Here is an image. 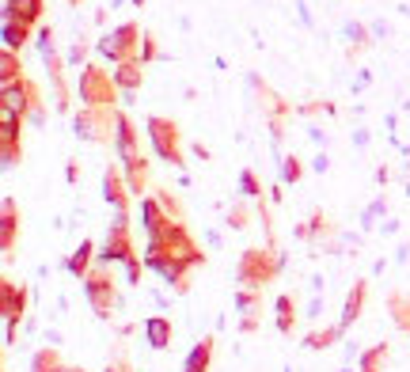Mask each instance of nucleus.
<instances>
[{
    "label": "nucleus",
    "mask_w": 410,
    "mask_h": 372,
    "mask_svg": "<svg viewBox=\"0 0 410 372\" xmlns=\"http://www.w3.org/2000/svg\"><path fill=\"white\" fill-rule=\"evenodd\" d=\"M39 58L46 65V77H50V88H53V110L58 114H69L72 110V91H69V80H65V69H69V61H65V53L58 50V42H53V27L42 23L39 27Z\"/></svg>",
    "instance_id": "1"
},
{
    "label": "nucleus",
    "mask_w": 410,
    "mask_h": 372,
    "mask_svg": "<svg viewBox=\"0 0 410 372\" xmlns=\"http://www.w3.org/2000/svg\"><path fill=\"white\" fill-rule=\"evenodd\" d=\"M77 95H80L84 107H95V110H118V103H126L118 84H114V72H107L99 61H88L80 69Z\"/></svg>",
    "instance_id": "2"
},
{
    "label": "nucleus",
    "mask_w": 410,
    "mask_h": 372,
    "mask_svg": "<svg viewBox=\"0 0 410 372\" xmlns=\"http://www.w3.org/2000/svg\"><path fill=\"white\" fill-rule=\"evenodd\" d=\"M282 270H285V258L274 247H247L236 263V281L251 293H263V285H270Z\"/></svg>",
    "instance_id": "3"
},
{
    "label": "nucleus",
    "mask_w": 410,
    "mask_h": 372,
    "mask_svg": "<svg viewBox=\"0 0 410 372\" xmlns=\"http://www.w3.org/2000/svg\"><path fill=\"white\" fill-rule=\"evenodd\" d=\"M247 95L255 99L258 110H263V118H266V126H270V137H274V145H277V141H282V133H285L289 114H296V107L285 103V99L277 95V91L270 88L258 72H247Z\"/></svg>",
    "instance_id": "4"
},
{
    "label": "nucleus",
    "mask_w": 410,
    "mask_h": 372,
    "mask_svg": "<svg viewBox=\"0 0 410 372\" xmlns=\"http://www.w3.org/2000/svg\"><path fill=\"white\" fill-rule=\"evenodd\" d=\"M141 46H145V31H141V27H137V23H118V27H110V31L99 34L95 53H99V58H107L110 65H122V61L141 58Z\"/></svg>",
    "instance_id": "5"
},
{
    "label": "nucleus",
    "mask_w": 410,
    "mask_h": 372,
    "mask_svg": "<svg viewBox=\"0 0 410 372\" xmlns=\"http://www.w3.org/2000/svg\"><path fill=\"white\" fill-rule=\"evenodd\" d=\"M145 129H148V141H152V152L160 156L164 164L186 167L179 122H171V118H164V114H148V118H145Z\"/></svg>",
    "instance_id": "6"
},
{
    "label": "nucleus",
    "mask_w": 410,
    "mask_h": 372,
    "mask_svg": "<svg viewBox=\"0 0 410 372\" xmlns=\"http://www.w3.org/2000/svg\"><path fill=\"white\" fill-rule=\"evenodd\" d=\"M114 129H118V110L80 107L72 114V133L88 145H114Z\"/></svg>",
    "instance_id": "7"
},
{
    "label": "nucleus",
    "mask_w": 410,
    "mask_h": 372,
    "mask_svg": "<svg viewBox=\"0 0 410 372\" xmlns=\"http://www.w3.org/2000/svg\"><path fill=\"white\" fill-rule=\"evenodd\" d=\"M84 296H88L91 312H95L99 319H110V312L118 308V289H114V277H110L107 266H95L84 277Z\"/></svg>",
    "instance_id": "8"
},
{
    "label": "nucleus",
    "mask_w": 410,
    "mask_h": 372,
    "mask_svg": "<svg viewBox=\"0 0 410 372\" xmlns=\"http://www.w3.org/2000/svg\"><path fill=\"white\" fill-rule=\"evenodd\" d=\"M129 258H137L133 236H129V213H114V225L107 228V239H102L99 263L110 266V263H129Z\"/></svg>",
    "instance_id": "9"
},
{
    "label": "nucleus",
    "mask_w": 410,
    "mask_h": 372,
    "mask_svg": "<svg viewBox=\"0 0 410 372\" xmlns=\"http://www.w3.org/2000/svg\"><path fill=\"white\" fill-rule=\"evenodd\" d=\"M0 107H12L15 114L31 118L39 107H46L42 103V88L31 77H23L20 84H4V88H0Z\"/></svg>",
    "instance_id": "10"
},
{
    "label": "nucleus",
    "mask_w": 410,
    "mask_h": 372,
    "mask_svg": "<svg viewBox=\"0 0 410 372\" xmlns=\"http://www.w3.org/2000/svg\"><path fill=\"white\" fill-rule=\"evenodd\" d=\"M0 315H4V323H8V346H12L15 327H20V319L27 315V285L12 281V277L0 281Z\"/></svg>",
    "instance_id": "11"
},
{
    "label": "nucleus",
    "mask_w": 410,
    "mask_h": 372,
    "mask_svg": "<svg viewBox=\"0 0 410 372\" xmlns=\"http://www.w3.org/2000/svg\"><path fill=\"white\" fill-rule=\"evenodd\" d=\"M129 198H133V190L126 182L122 164H107L102 167V201L114 213H129Z\"/></svg>",
    "instance_id": "12"
},
{
    "label": "nucleus",
    "mask_w": 410,
    "mask_h": 372,
    "mask_svg": "<svg viewBox=\"0 0 410 372\" xmlns=\"http://www.w3.org/2000/svg\"><path fill=\"white\" fill-rule=\"evenodd\" d=\"M137 126H133V118L126 114V110H118V129H114V156H118V164H129V160H137L141 156V145H137Z\"/></svg>",
    "instance_id": "13"
},
{
    "label": "nucleus",
    "mask_w": 410,
    "mask_h": 372,
    "mask_svg": "<svg viewBox=\"0 0 410 372\" xmlns=\"http://www.w3.org/2000/svg\"><path fill=\"white\" fill-rule=\"evenodd\" d=\"M114 84H118V91L126 95V103H133V95L145 88V61L141 58H133V61H122V65H114Z\"/></svg>",
    "instance_id": "14"
},
{
    "label": "nucleus",
    "mask_w": 410,
    "mask_h": 372,
    "mask_svg": "<svg viewBox=\"0 0 410 372\" xmlns=\"http://www.w3.org/2000/svg\"><path fill=\"white\" fill-rule=\"evenodd\" d=\"M342 42H346V61H357L361 53H365L376 39H372L369 23H361V20H346V23H342Z\"/></svg>",
    "instance_id": "15"
},
{
    "label": "nucleus",
    "mask_w": 410,
    "mask_h": 372,
    "mask_svg": "<svg viewBox=\"0 0 410 372\" xmlns=\"http://www.w3.org/2000/svg\"><path fill=\"white\" fill-rule=\"evenodd\" d=\"M46 0H8L4 4V23H27V27H42Z\"/></svg>",
    "instance_id": "16"
},
{
    "label": "nucleus",
    "mask_w": 410,
    "mask_h": 372,
    "mask_svg": "<svg viewBox=\"0 0 410 372\" xmlns=\"http://www.w3.org/2000/svg\"><path fill=\"white\" fill-rule=\"evenodd\" d=\"M15 236H20V209L12 198H4V206H0V251L4 255H12Z\"/></svg>",
    "instance_id": "17"
},
{
    "label": "nucleus",
    "mask_w": 410,
    "mask_h": 372,
    "mask_svg": "<svg viewBox=\"0 0 410 372\" xmlns=\"http://www.w3.org/2000/svg\"><path fill=\"white\" fill-rule=\"evenodd\" d=\"M365 296H369V281H353V289L346 296V304H342V315H338V327L346 334L353 323L361 319V308H365Z\"/></svg>",
    "instance_id": "18"
},
{
    "label": "nucleus",
    "mask_w": 410,
    "mask_h": 372,
    "mask_svg": "<svg viewBox=\"0 0 410 372\" xmlns=\"http://www.w3.org/2000/svg\"><path fill=\"white\" fill-rule=\"evenodd\" d=\"M171 334H175V327H171L167 315H148L145 319V342L152 350H167L171 346Z\"/></svg>",
    "instance_id": "19"
},
{
    "label": "nucleus",
    "mask_w": 410,
    "mask_h": 372,
    "mask_svg": "<svg viewBox=\"0 0 410 372\" xmlns=\"http://www.w3.org/2000/svg\"><path fill=\"white\" fill-rule=\"evenodd\" d=\"M91 258H99V255H95V244H91V239H80V247L69 255L65 270H69L72 277H88V274H91Z\"/></svg>",
    "instance_id": "20"
},
{
    "label": "nucleus",
    "mask_w": 410,
    "mask_h": 372,
    "mask_svg": "<svg viewBox=\"0 0 410 372\" xmlns=\"http://www.w3.org/2000/svg\"><path fill=\"white\" fill-rule=\"evenodd\" d=\"M213 346H217V338L213 334H205L198 346L190 350V357H186L183 372H209V361H213Z\"/></svg>",
    "instance_id": "21"
},
{
    "label": "nucleus",
    "mask_w": 410,
    "mask_h": 372,
    "mask_svg": "<svg viewBox=\"0 0 410 372\" xmlns=\"http://www.w3.org/2000/svg\"><path fill=\"white\" fill-rule=\"evenodd\" d=\"M122 171H126V182H129V190H133L137 198L148 194V160H145V156H137V160L122 164Z\"/></svg>",
    "instance_id": "22"
},
{
    "label": "nucleus",
    "mask_w": 410,
    "mask_h": 372,
    "mask_svg": "<svg viewBox=\"0 0 410 372\" xmlns=\"http://www.w3.org/2000/svg\"><path fill=\"white\" fill-rule=\"evenodd\" d=\"M23 77L27 72H23L20 53L15 50H0V88H4V84H20Z\"/></svg>",
    "instance_id": "23"
},
{
    "label": "nucleus",
    "mask_w": 410,
    "mask_h": 372,
    "mask_svg": "<svg viewBox=\"0 0 410 372\" xmlns=\"http://www.w3.org/2000/svg\"><path fill=\"white\" fill-rule=\"evenodd\" d=\"M388 312H391V319H395V327L410 334V296L391 293V296H388Z\"/></svg>",
    "instance_id": "24"
},
{
    "label": "nucleus",
    "mask_w": 410,
    "mask_h": 372,
    "mask_svg": "<svg viewBox=\"0 0 410 372\" xmlns=\"http://www.w3.org/2000/svg\"><path fill=\"white\" fill-rule=\"evenodd\" d=\"M61 365L65 361H61L58 346H42V350H34V357H31V372H58Z\"/></svg>",
    "instance_id": "25"
},
{
    "label": "nucleus",
    "mask_w": 410,
    "mask_h": 372,
    "mask_svg": "<svg viewBox=\"0 0 410 372\" xmlns=\"http://www.w3.org/2000/svg\"><path fill=\"white\" fill-rule=\"evenodd\" d=\"M274 312H277V331L293 334V327H296V300H293V296H277Z\"/></svg>",
    "instance_id": "26"
},
{
    "label": "nucleus",
    "mask_w": 410,
    "mask_h": 372,
    "mask_svg": "<svg viewBox=\"0 0 410 372\" xmlns=\"http://www.w3.org/2000/svg\"><path fill=\"white\" fill-rule=\"evenodd\" d=\"M338 338H342V327H338V323H334V327H323V331H312V334H304V350H331Z\"/></svg>",
    "instance_id": "27"
},
{
    "label": "nucleus",
    "mask_w": 410,
    "mask_h": 372,
    "mask_svg": "<svg viewBox=\"0 0 410 372\" xmlns=\"http://www.w3.org/2000/svg\"><path fill=\"white\" fill-rule=\"evenodd\" d=\"M388 365V342H380V346H372L361 353V361H357V372H384Z\"/></svg>",
    "instance_id": "28"
},
{
    "label": "nucleus",
    "mask_w": 410,
    "mask_h": 372,
    "mask_svg": "<svg viewBox=\"0 0 410 372\" xmlns=\"http://www.w3.org/2000/svg\"><path fill=\"white\" fill-rule=\"evenodd\" d=\"M0 34H4V50H15V53L31 42V27L27 23H4V31Z\"/></svg>",
    "instance_id": "29"
},
{
    "label": "nucleus",
    "mask_w": 410,
    "mask_h": 372,
    "mask_svg": "<svg viewBox=\"0 0 410 372\" xmlns=\"http://www.w3.org/2000/svg\"><path fill=\"white\" fill-rule=\"evenodd\" d=\"M152 198H156V206H160V209L167 213V217H171V220H179V225H183V201L175 198V194L167 190V186H156V190H152Z\"/></svg>",
    "instance_id": "30"
},
{
    "label": "nucleus",
    "mask_w": 410,
    "mask_h": 372,
    "mask_svg": "<svg viewBox=\"0 0 410 372\" xmlns=\"http://www.w3.org/2000/svg\"><path fill=\"white\" fill-rule=\"evenodd\" d=\"M88 53H91V42L84 39V34H77V39H72V46L65 50V61H69V69H84V65H88Z\"/></svg>",
    "instance_id": "31"
},
{
    "label": "nucleus",
    "mask_w": 410,
    "mask_h": 372,
    "mask_svg": "<svg viewBox=\"0 0 410 372\" xmlns=\"http://www.w3.org/2000/svg\"><path fill=\"white\" fill-rule=\"evenodd\" d=\"M239 194H244L247 201H263V182H258V175L251 171V167L239 171Z\"/></svg>",
    "instance_id": "32"
},
{
    "label": "nucleus",
    "mask_w": 410,
    "mask_h": 372,
    "mask_svg": "<svg viewBox=\"0 0 410 372\" xmlns=\"http://www.w3.org/2000/svg\"><path fill=\"white\" fill-rule=\"evenodd\" d=\"M258 308H263V293H251V289L236 293V312L239 315H258Z\"/></svg>",
    "instance_id": "33"
},
{
    "label": "nucleus",
    "mask_w": 410,
    "mask_h": 372,
    "mask_svg": "<svg viewBox=\"0 0 410 372\" xmlns=\"http://www.w3.org/2000/svg\"><path fill=\"white\" fill-rule=\"evenodd\" d=\"M228 228H232V232H244V228H251V209L244 206V201H236V206L228 209Z\"/></svg>",
    "instance_id": "34"
},
{
    "label": "nucleus",
    "mask_w": 410,
    "mask_h": 372,
    "mask_svg": "<svg viewBox=\"0 0 410 372\" xmlns=\"http://www.w3.org/2000/svg\"><path fill=\"white\" fill-rule=\"evenodd\" d=\"M300 179H304L300 156H285V160H282V182H300Z\"/></svg>",
    "instance_id": "35"
},
{
    "label": "nucleus",
    "mask_w": 410,
    "mask_h": 372,
    "mask_svg": "<svg viewBox=\"0 0 410 372\" xmlns=\"http://www.w3.org/2000/svg\"><path fill=\"white\" fill-rule=\"evenodd\" d=\"M296 114H300V118H315V114H334V103H331V99H312V103H300V107H296Z\"/></svg>",
    "instance_id": "36"
},
{
    "label": "nucleus",
    "mask_w": 410,
    "mask_h": 372,
    "mask_svg": "<svg viewBox=\"0 0 410 372\" xmlns=\"http://www.w3.org/2000/svg\"><path fill=\"white\" fill-rule=\"evenodd\" d=\"M384 213H388V201H384V198H376L365 213H361V228H365V232H369V228H376V220L384 217Z\"/></svg>",
    "instance_id": "37"
},
{
    "label": "nucleus",
    "mask_w": 410,
    "mask_h": 372,
    "mask_svg": "<svg viewBox=\"0 0 410 372\" xmlns=\"http://www.w3.org/2000/svg\"><path fill=\"white\" fill-rule=\"evenodd\" d=\"M156 58H164V50H160V39H156V31H145V46H141V61H156Z\"/></svg>",
    "instance_id": "38"
},
{
    "label": "nucleus",
    "mask_w": 410,
    "mask_h": 372,
    "mask_svg": "<svg viewBox=\"0 0 410 372\" xmlns=\"http://www.w3.org/2000/svg\"><path fill=\"white\" fill-rule=\"evenodd\" d=\"M308 141H312L315 148H319V152H327V145H331V133H323L319 126H312V129H308Z\"/></svg>",
    "instance_id": "39"
},
{
    "label": "nucleus",
    "mask_w": 410,
    "mask_h": 372,
    "mask_svg": "<svg viewBox=\"0 0 410 372\" xmlns=\"http://www.w3.org/2000/svg\"><path fill=\"white\" fill-rule=\"evenodd\" d=\"M296 20H300V27H308V31L315 27V20H312V8H308V0H296Z\"/></svg>",
    "instance_id": "40"
},
{
    "label": "nucleus",
    "mask_w": 410,
    "mask_h": 372,
    "mask_svg": "<svg viewBox=\"0 0 410 372\" xmlns=\"http://www.w3.org/2000/svg\"><path fill=\"white\" fill-rule=\"evenodd\" d=\"M369 31H372V39H391V23L388 20H372Z\"/></svg>",
    "instance_id": "41"
},
{
    "label": "nucleus",
    "mask_w": 410,
    "mask_h": 372,
    "mask_svg": "<svg viewBox=\"0 0 410 372\" xmlns=\"http://www.w3.org/2000/svg\"><path fill=\"white\" fill-rule=\"evenodd\" d=\"M126 277H129V285L141 281V258H129V263H126Z\"/></svg>",
    "instance_id": "42"
},
{
    "label": "nucleus",
    "mask_w": 410,
    "mask_h": 372,
    "mask_svg": "<svg viewBox=\"0 0 410 372\" xmlns=\"http://www.w3.org/2000/svg\"><path fill=\"white\" fill-rule=\"evenodd\" d=\"M312 171L327 175V171H331V156H327V152H315V160H312Z\"/></svg>",
    "instance_id": "43"
},
{
    "label": "nucleus",
    "mask_w": 410,
    "mask_h": 372,
    "mask_svg": "<svg viewBox=\"0 0 410 372\" xmlns=\"http://www.w3.org/2000/svg\"><path fill=\"white\" fill-rule=\"evenodd\" d=\"M102 372H133V365H129L126 357H118V361H107V368Z\"/></svg>",
    "instance_id": "44"
},
{
    "label": "nucleus",
    "mask_w": 410,
    "mask_h": 372,
    "mask_svg": "<svg viewBox=\"0 0 410 372\" xmlns=\"http://www.w3.org/2000/svg\"><path fill=\"white\" fill-rule=\"evenodd\" d=\"M319 312H323V296H312L308 300V319H319Z\"/></svg>",
    "instance_id": "45"
},
{
    "label": "nucleus",
    "mask_w": 410,
    "mask_h": 372,
    "mask_svg": "<svg viewBox=\"0 0 410 372\" xmlns=\"http://www.w3.org/2000/svg\"><path fill=\"white\" fill-rule=\"evenodd\" d=\"M65 179H69V182H80V160H69V167H65Z\"/></svg>",
    "instance_id": "46"
},
{
    "label": "nucleus",
    "mask_w": 410,
    "mask_h": 372,
    "mask_svg": "<svg viewBox=\"0 0 410 372\" xmlns=\"http://www.w3.org/2000/svg\"><path fill=\"white\" fill-rule=\"evenodd\" d=\"M369 84H372V72H369V69H361V77L353 80V91H365Z\"/></svg>",
    "instance_id": "47"
},
{
    "label": "nucleus",
    "mask_w": 410,
    "mask_h": 372,
    "mask_svg": "<svg viewBox=\"0 0 410 372\" xmlns=\"http://www.w3.org/2000/svg\"><path fill=\"white\" fill-rule=\"evenodd\" d=\"M239 331H244V334L258 331V315H244V319H239Z\"/></svg>",
    "instance_id": "48"
},
{
    "label": "nucleus",
    "mask_w": 410,
    "mask_h": 372,
    "mask_svg": "<svg viewBox=\"0 0 410 372\" xmlns=\"http://www.w3.org/2000/svg\"><path fill=\"white\" fill-rule=\"evenodd\" d=\"M353 145L365 148V145H369V129H353Z\"/></svg>",
    "instance_id": "49"
},
{
    "label": "nucleus",
    "mask_w": 410,
    "mask_h": 372,
    "mask_svg": "<svg viewBox=\"0 0 410 372\" xmlns=\"http://www.w3.org/2000/svg\"><path fill=\"white\" fill-rule=\"evenodd\" d=\"M194 156H198V160H209V148H205V145L198 141V145H194Z\"/></svg>",
    "instance_id": "50"
},
{
    "label": "nucleus",
    "mask_w": 410,
    "mask_h": 372,
    "mask_svg": "<svg viewBox=\"0 0 410 372\" xmlns=\"http://www.w3.org/2000/svg\"><path fill=\"white\" fill-rule=\"evenodd\" d=\"M58 372H84V368H80V365H61Z\"/></svg>",
    "instance_id": "51"
},
{
    "label": "nucleus",
    "mask_w": 410,
    "mask_h": 372,
    "mask_svg": "<svg viewBox=\"0 0 410 372\" xmlns=\"http://www.w3.org/2000/svg\"><path fill=\"white\" fill-rule=\"evenodd\" d=\"M65 4H72V8H80V4H84V0H65Z\"/></svg>",
    "instance_id": "52"
},
{
    "label": "nucleus",
    "mask_w": 410,
    "mask_h": 372,
    "mask_svg": "<svg viewBox=\"0 0 410 372\" xmlns=\"http://www.w3.org/2000/svg\"><path fill=\"white\" fill-rule=\"evenodd\" d=\"M133 4H137V8H145V4H148V0H133Z\"/></svg>",
    "instance_id": "53"
}]
</instances>
